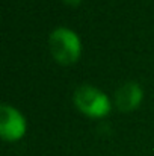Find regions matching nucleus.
<instances>
[{"label":"nucleus","mask_w":154,"mask_h":156,"mask_svg":"<svg viewBox=\"0 0 154 156\" xmlns=\"http://www.w3.org/2000/svg\"><path fill=\"white\" fill-rule=\"evenodd\" d=\"M49 47L53 58L62 65H70L76 62L82 50L79 37L67 27H57L51 32Z\"/></svg>","instance_id":"f257e3e1"},{"label":"nucleus","mask_w":154,"mask_h":156,"mask_svg":"<svg viewBox=\"0 0 154 156\" xmlns=\"http://www.w3.org/2000/svg\"><path fill=\"white\" fill-rule=\"evenodd\" d=\"M76 106L89 117H104L110 111L107 96L91 85H82L74 93Z\"/></svg>","instance_id":"f03ea898"},{"label":"nucleus","mask_w":154,"mask_h":156,"mask_svg":"<svg viewBox=\"0 0 154 156\" xmlns=\"http://www.w3.org/2000/svg\"><path fill=\"white\" fill-rule=\"evenodd\" d=\"M26 132V120L24 117L12 106L2 105L0 106V133L6 141H17Z\"/></svg>","instance_id":"7ed1b4c3"},{"label":"nucleus","mask_w":154,"mask_h":156,"mask_svg":"<svg viewBox=\"0 0 154 156\" xmlns=\"http://www.w3.org/2000/svg\"><path fill=\"white\" fill-rule=\"evenodd\" d=\"M144 91L136 82H127L115 94V103L121 112H130L138 108L142 100Z\"/></svg>","instance_id":"20e7f679"},{"label":"nucleus","mask_w":154,"mask_h":156,"mask_svg":"<svg viewBox=\"0 0 154 156\" xmlns=\"http://www.w3.org/2000/svg\"><path fill=\"white\" fill-rule=\"evenodd\" d=\"M67 5H73V6H76V5H79L80 3V0H63Z\"/></svg>","instance_id":"39448f33"}]
</instances>
